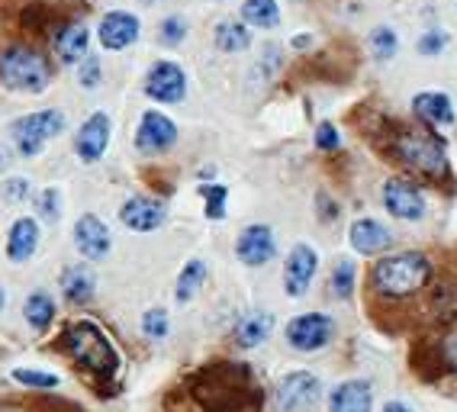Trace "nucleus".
<instances>
[{
  "label": "nucleus",
  "instance_id": "f257e3e1",
  "mask_svg": "<svg viewBox=\"0 0 457 412\" xmlns=\"http://www.w3.org/2000/svg\"><path fill=\"white\" fill-rule=\"evenodd\" d=\"M435 264L425 251H396V255L377 258L370 268V293L386 303L419 297L432 284Z\"/></svg>",
  "mask_w": 457,
  "mask_h": 412
},
{
  "label": "nucleus",
  "instance_id": "f03ea898",
  "mask_svg": "<svg viewBox=\"0 0 457 412\" xmlns=\"http://www.w3.org/2000/svg\"><path fill=\"white\" fill-rule=\"evenodd\" d=\"M393 155L403 168L425 177V181H448L451 177V158L448 145L441 136H435L428 126H409L393 136Z\"/></svg>",
  "mask_w": 457,
  "mask_h": 412
},
{
  "label": "nucleus",
  "instance_id": "7ed1b4c3",
  "mask_svg": "<svg viewBox=\"0 0 457 412\" xmlns=\"http://www.w3.org/2000/svg\"><path fill=\"white\" fill-rule=\"evenodd\" d=\"M52 84V62L29 42H13L0 49V87L13 94H46Z\"/></svg>",
  "mask_w": 457,
  "mask_h": 412
},
{
  "label": "nucleus",
  "instance_id": "20e7f679",
  "mask_svg": "<svg viewBox=\"0 0 457 412\" xmlns=\"http://www.w3.org/2000/svg\"><path fill=\"white\" fill-rule=\"evenodd\" d=\"M62 345H65V351L81 364L84 371L97 374V377H113L120 371V355H116L113 342L94 322L87 319L71 322L65 329V335H62Z\"/></svg>",
  "mask_w": 457,
  "mask_h": 412
},
{
  "label": "nucleus",
  "instance_id": "39448f33",
  "mask_svg": "<svg viewBox=\"0 0 457 412\" xmlns=\"http://www.w3.org/2000/svg\"><path fill=\"white\" fill-rule=\"evenodd\" d=\"M65 126L68 119L62 110H36V113H26L10 123V139L23 158H36L52 139L65 132Z\"/></svg>",
  "mask_w": 457,
  "mask_h": 412
},
{
  "label": "nucleus",
  "instance_id": "423d86ee",
  "mask_svg": "<svg viewBox=\"0 0 457 412\" xmlns=\"http://www.w3.org/2000/svg\"><path fill=\"white\" fill-rule=\"evenodd\" d=\"M319 403H322V380L312 371L284 374L278 390H274L278 412H316Z\"/></svg>",
  "mask_w": 457,
  "mask_h": 412
},
{
  "label": "nucleus",
  "instance_id": "0eeeda50",
  "mask_svg": "<svg viewBox=\"0 0 457 412\" xmlns=\"http://www.w3.org/2000/svg\"><path fill=\"white\" fill-rule=\"evenodd\" d=\"M287 345L303 355H312V351H322V348L332 345L335 338V319L328 313H300L287 322Z\"/></svg>",
  "mask_w": 457,
  "mask_h": 412
},
{
  "label": "nucleus",
  "instance_id": "6e6552de",
  "mask_svg": "<svg viewBox=\"0 0 457 412\" xmlns=\"http://www.w3.org/2000/svg\"><path fill=\"white\" fill-rule=\"evenodd\" d=\"M380 200H384V210L400 219V223H419L428 213V203H425V194L416 181L409 177H390L380 190Z\"/></svg>",
  "mask_w": 457,
  "mask_h": 412
},
{
  "label": "nucleus",
  "instance_id": "1a4fd4ad",
  "mask_svg": "<svg viewBox=\"0 0 457 412\" xmlns=\"http://www.w3.org/2000/svg\"><path fill=\"white\" fill-rule=\"evenodd\" d=\"M142 91H145L148 100H155V103H180V100L187 97V75H184V68L178 62L162 58V62H155L145 71Z\"/></svg>",
  "mask_w": 457,
  "mask_h": 412
},
{
  "label": "nucleus",
  "instance_id": "9d476101",
  "mask_svg": "<svg viewBox=\"0 0 457 412\" xmlns=\"http://www.w3.org/2000/svg\"><path fill=\"white\" fill-rule=\"evenodd\" d=\"M178 145V123L171 116L158 113V110H145L136 129V149L142 155H164Z\"/></svg>",
  "mask_w": 457,
  "mask_h": 412
},
{
  "label": "nucleus",
  "instance_id": "9b49d317",
  "mask_svg": "<svg viewBox=\"0 0 457 412\" xmlns=\"http://www.w3.org/2000/svg\"><path fill=\"white\" fill-rule=\"evenodd\" d=\"M316 271H319V255L316 248L306 245V242H300V245L290 248V255H287L284 261V290L287 297H306L312 287V281H316Z\"/></svg>",
  "mask_w": 457,
  "mask_h": 412
},
{
  "label": "nucleus",
  "instance_id": "f8f14e48",
  "mask_svg": "<svg viewBox=\"0 0 457 412\" xmlns=\"http://www.w3.org/2000/svg\"><path fill=\"white\" fill-rule=\"evenodd\" d=\"M278 255V239H274V229L264 223H252L238 232L236 239V258L245 268H264L268 261H274Z\"/></svg>",
  "mask_w": 457,
  "mask_h": 412
},
{
  "label": "nucleus",
  "instance_id": "ddd939ff",
  "mask_svg": "<svg viewBox=\"0 0 457 412\" xmlns=\"http://www.w3.org/2000/svg\"><path fill=\"white\" fill-rule=\"evenodd\" d=\"M110 136H113V123L106 113H90L87 119L81 123L78 136H74V155L81 158L84 165H94L106 155L110 149Z\"/></svg>",
  "mask_w": 457,
  "mask_h": 412
},
{
  "label": "nucleus",
  "instance_id": "4468645a",
  "mask_svg": "<svg viewBox=\"0 0 457 412\" xmlns=\"http://www.w3.org/2000/svg\"><path fill=\"white\" fill-rule=\"evenodd\" d=\"M142 36V20L129 10H110L104 13L97 26V39L106 52H123L129 49L132 42H139Z\"/></svg>",
  "mask_w": 457,
  "mask_h": 412
},
{
  "label": "nucleus",
  "instance_id": "2eb2a0df",
  "mask_svg": "<svg viewBox=\"0 0 457 412\" xmlns=\"http://www.w3.org/2000/svg\"><path fill=\"white\" fill-rule=\"evenodd\" d=\"M168 219V206L158 197H145V194H136V197L123 200L120 206V223L129 232H155Z\"/></svg>",
  "mask_w": 457,
  "mask_h": 412
},
{
  "label": "nucleus",
  "instance_id": "dca6fc26",
  "mask_svg": "<svg viewBox=\"0 0 457 412\" xmlns=\"http://www.w3.org/2000/svg\"><path fill=\"white\" fill-rule=\"evenodd\" d=\"M74 248L81 251L87 261H104L110 255V248H113V235L106 229V223L100 216L94 213H84L78 223H74Z\"/></svg>",
  "mask_w": 457,
  "mask_h": 412
},
{
  "label": "nucleus",
  "instance_id": "f3484780",
  "mask_svg": "<svg viewBox=\"0 0 457 412\" xmlns=\"http://www.w3.org/2000/svg\"><path fill=\"white\" fill-rule=\"evenodd\" d=\"M412 116L422 126H428V129H445V126L457 123L454 100L445 91H419L412 97Z\"/></svg>",
  "mask_w": 457,
  "mask_h": 412
},
{
  "label": "nucleus",
  "instance_id": "a211bd4d",
  "mask_svg": "<svg viewBox=\"0 0 457 412\" xmlns=\"http://www.w3.org/2000/svg\"><path fill=\"white\" fill-rule=\"evenodd\" d=\"M348 242H352V248L358 251V255H384V251H390L393 248V232L386 229L380 219H370V216H361V219H354L352 229H348Z\"/></svg>",
  "mask_w": 457,
  "mask_h": 412
},
{
  "label": "nucleus",
  "instance_id": "6ab92c4d",
  "mask_svg": "<svg viewBox=\"0 0 457 412\" xmlns=\"http://www.w3.org/2000/svg\"><path fill=\"white\" fill-rule=\"evenodd\" d=\"M328 412H374V383L364 377L342 380L328 393Z\"/></svg>",
  "mask_w": 457,
  "mask_h": 412
},
{
  "label": "nucleus",
  "instance_id": "aec40b11",
  "mask_svg": "<svg viewBox=\"0 0 457 412\" xmlns=\"http://www.w3.org/2000/svg\"><path fill=\"white\" fill-rule=\"evenodd\" d=\"M90 49V29L81 20H71V23L58 26L55 36H52V52L62 65H78L81 58H87Z\"/></svg>",
  "mask_w": 457,
  "mask_h": 412
},
{
  "label": "nucleus",
  "instance_id": "412c9836",
  "mask_svg": "<svg viewBox=\"0 0 457 412\" xmlns=\"http://www.w3.org/2000/svg\"><path fill=\"white\" fill-rule=\"evenodd\" d=\"M39 248V223L33 216H20L7 232V258L13 264H26Z\"/></svg>",
  "mask_w": 457,
  "mask_h": 412
},
{
  "label": "nucleus",
  "instance_id": "4be33fe9",
  "mask_svg": "<svg viewBox=\"0 0 457 412\" xmlns=\"http://www.w3.org/2000/svg\"><path fill=\"white\" fill-rule=\"evenodd\" d=\"M94 293H97V277L87 264H74L62 274V297L71 306H87Z\"/></svg>",
  "mask_w": 457,
  "mask_h": 412
},
{
  "label": "nucleus",
  "instance_id": "5701e85b",
  "mask_svg": "<svg viewBox=\"0 0 457 412\" xmlns=\"http://www.w3.org/2000/svg\"><path fill=\"white\" fill-rule=\"evenodd\" d=\"M274 332V316L270 313H248L236 322V329H232V338H236L238 348H258L264 345Z\"/></svg>",
  "mask_w": 457,
  "mask_h": 412
},
{
  "label": "nucleus",
  "instance_id": "b1692460",
  "mask_svg": "<svg viewBox=\"0 0 457 412\" xmlns=\"http://www.w3.org/2000/svg\"><path fill=\"white\" fill-rule=\"evenodd\" d=\"M212 42L216 49L226 52V55H238L252 45V29H248L242 20H222L216 29H212Z\"/></svg>",
  "mask_w": 457,
  "mask_h": 412
},
{
  "label": "nucleus",
  "instance_id": "393cba45",
  "mask_svg": "<svg viewBox=\"0 0 457 412\" xmlns=\"http://www.w3.org/2000/svg\"><path fill=\"white\" fill-rule=\"evenodd\" d=\"M206 274H210V268H206L204 258H190L184 268H180L178 274V284H174V300L178 303H190V300L200 293V287L206 284Z\"/></svg>",
  "mask_w": 457,
  "mask_h": 412
},
{
  "label": "nucleus",
  "instance_id": "a878e982",
  "mask_svg": "<svg viewBox=\"0 0 457 412\" xmlns=\"http://www.w3.org/2000/svg\"><path fill=\"white\" fill-rule=\"evenodd\" d=\"M23 316L29 322V329L33 332H46L55 322V300H52L49 290H33L29 297H26L23 306Z\"/></svg>",
  "mask_w": 457,
  "mask_h": 412
},
{
  "label": "nucleus",
  "instance_id": "bb28decb",
  "mask_svg": "<svg viewBox=\"0 0 457 412\" xmlns=\"http://www.w3.org/2000/svg\"><path fill=\"white\" fill-rule=\"evenodd\" d=\"M242 23L248 29H274V26H280L278 0H245L242 4Z\"/></svg>",
  "mask_w": 457,
  "mask_h": 412
},
{
  "label": "nucleus",
  "instance_id": "cd10ccee",
  "mask_svg": "<svg viewBox=\"0 0 457 412\" xmlns=\"http://www.w3.org/2000/svg\"><path fill=\"white\" fill-rule=\"evenodd\" d=\"M354 281H358V264L352 258H338L332 268V277H328V287H332L335 300H352Z\"/></svg>",
  "mask_w": 457,
  "mask_h": 412
},
{
  "label": "nucleus",
  "instance_id": "c85d7f7f",
  "mask_svg": "<svg viewBox=\"0 0 457 412\" xmlns=\"http://www.w3.org/2000/svg\"><path fill=\"white\" fill-rule=\"evenodd\" d=\"M428 309H432L435 319L451 322L457 319V287L454 284H438L428 297Z\"/></svg>",
  "mask_w": 457,
  "mask_h": 412
},
{
  "label": "nucleus",
  "instance_id": "c756f323",
  "mask_svg": "<svg viewBox=\"0 0 457 412\" xmlns=\"http://www.w3.org/2000/svg\"><path fill=\"white\" fill-rule=\"evenodd\" d=\"M368 42H370V55H374L377 62H390V58L400 52V36L393 33L390 26H377Z\"/></svg>",
  "mask_w": 457,
  "mask_h": 412
},
{
  "label": "nucleus",
  "instance_id": "7c9ffc66",
  "mask_svg": "<svg viewBox=\"0 0 457 412\" xmlns=\"http://www.w3.org/2000/svg\"><path fill=\"white\" fill-rule=\"evenodd\" d=\"M200 197H204L206 219H212V223H220L222 216H226L228 187H222V184H204V187H200Z\"/></svg>",
  "mask_w": 457,
  "mask_h": 412
},
{
  "label": "nucleus",
  "instance_id": "2f4dec72",
  "mask_svg": "<svg viewBox=\"0 0 457 412\" xmlns=\"http://www.w3.org/2000/svg\"><path fill=\"white\" fill-rule=\"evenodd\" d=\"M13 380L29 390H55L62 380L52 371H39V367H13Z\"/></svg>",
  "mask_w": 457,
  "mask_h": 412
},
{
  "label": "nucleus",
  "instance_id": "473e14b6",
  "mask_svg": "<svg viewBox=\"0 0 457 412\" xmlns=\"http://www.w3.org/2000/svg\"><path fill=\"white\" fill-rule=\"evenodd\" d=\"M187 20L180 17V13H171V17H164L162 23H158V39H162V45H180V42L187 39Z\"/></svg>",
  "mask_w": 457,
  "mask_h": 412
},
{
  "label": "nucleus",
  "instance_id": "72a5a7b5",
  "mask_svg": "<svg viewBox=\"0 0 457 412\" xmlns=\"http://www.w3.org/2000/svg\"><path fill=\"white\" fill-rule=\"evenodd\" d=\"M168 332H171V319H168V313H164L162 306H155V309H148L142 316V335L145 338L162 342V338H168Z\"/></svg>",
  "mask_w": 457,
  "mask_h": 412
},
{
  "label": "nucleus",
  "instance_id": "f704fd0d",
  "mask_svg": "<svg viewBox=\"0 0 457 412\" xmlns=\"http://www.w3.org/2000/svg\"><path fill=\"white\" fill-rule=\"evenodd\" d=\"M36 210H39V216L46 223H58L62 219V194L55 187L42 190L39 197H36Z\"/></svg>",
  "mask_w": 457,
  "mask_h": 412
},
{
  "label": "nucleus",
  "instance_id": "c9c22d12",
  "mask_svg": "<svg viewBox=\"0 0 457 412\" xmlns=\"http://www.w3.org/2000/svg\"><path fill=\"white\" fill-rule=\"evenodd\" d=\"M448 33H441V29H428V33H422L419 36V42H416V49H419V55H425V58H435V55H441V52L448 49Z\"/></svg>",
  "mask_w": 457,
  "mask_h": 412
},
{
  "label": "nucleus",
  "instance_id": "e433bc0d",
  "mask_svg": "<svg viewBox=\"0 0 457 412\" xmlns=\"http://www.w3.org/2000/svg\"><path fill=\"white\" fill-rule=\"evenodd\" d=\"M104 81V68H100V58L87 55L78 62V84L81 87H87V91H94L97 84Z\"/></svg>",
  "mask_w": 457,
  "mask_h": 412
},
{
  "label": "nucleus",
  "instance_id": "4c0bfd02",
  "mask_svg": "<svg viewBox=\"0 0 457 412\" xmlns=\"http://www.w3.org/2000/svg\"><path fill=\"white\" fill-rule=\"evenodd\" d=\"M316 149L319 152H338L342 149V136L335 129V123H319L316 126Z\"/></svg>",
  "mask_w": 457,
  "mask_h": 412
},
{
  "label": "nucleus",
  "instance_id": "58836bf2",
  "mask_svg": "<svg viewBox=\"0 0 457 412\" xmlns=\"http://www.w3.org/2000/svg\"><path fill=\"white\" fill-rule=\"evenodd\" d=\"M4 200L7 203H23L29 194H33V184L26 181V177H10V181H4Z\"/></svg>",
  "mask_w": 457,
  "mask_h": 412
},
{
  "label": "nucleus",
  "instance_id": "ea45409f",
  "mask_svg": "<svg viewBox=\"0 0 457 412\" xmlns=\"http://www.w3.org/2000/svg\"><path fill=\"white\" fill-rule=\"evenodd\" d=\"M441 361L448 371H457V332L445 335V342H441Z\"/></svg>",
  "mask_w": 457,
  "mask_h": 412
},
{
  "label": "nucleus",
  "instance_id": "a19ab883",
  "mask_svg": "<svg viewBox=\"0 0 457 412\" xmlns=\"http://www.w3.org/2000/svg\"><path fill=\"white\" fill-rule=\"evenodd\" d=\"M316 206H319V219H322V223H332V219H338V203H332V200H328V194H319Z\"/></svg>",
  "mask_w": 457,
  "mask_h": 412
},
{
  "label": "nucleus",
  "instance_id": "79ce46f5",
  "mask_svg": "<svg viewBox=\"0 0 457 412\" xmlns=\"http://www.w3.org/2000/svg\"><path fill=\"white\" fill-rule=\"evenodd\" d=\"M384 412H416L409 403H403V400H390V403H384Z\"/></svg>",
  "mask_w": 457,
  "mask_h": 412
},
{
  "label": "nucleus",
  "instance_id": "37998d69",
  "mask_svg": "<svg viewBox=\"0 0 457 412\" xmlns=\"http://www.w3.org/2000/svg\"><path fill=\"white\" fill-rule=\"evenodd\" d=\"M310 36H294V49H306V45H310Z\"/></svg>",
  "mask_w": 457,
  "mask_h": 412
},
{
  "label": "nucleus",
  "instance_id": "c03bdc74",
  "mask_svg": "<svg viewBox=\"0 0 457 412\" xmlns=\"http://www.w3.org/2000/svg\"><path fill=\"white\" fill-rule=\"evenodd\" d=\"M7 306V293H4V287H0V309Z\"/></svg>",
  "mask_w": 457,
  "mask_h": 412
},
{
  "label": "nucleus",
  "instance_id": "a18cd8bd",
  "mask_svg": "<svg viewBox=\"0 0 457 412\" xmlns=\"http://www.w3.org/2000/svg\"><path fill=\"white\" fill-rule=\"evenodd\" d=\"M145 4H164V0H145Z\"/></svg>",
  "mask_w": 457,
  "mask_h": 412
},
{
  "label": "nucleus",
  "instance_id": "49530a36",
  "mask_svg": "<svg viewBox=\"0 0 457 412\" xmlns=\"http://www.w3.org/2000/svg\"><path fill=\"white\" fill-rule=\"evenodd\" d=\"M0 412H17V409H0Z\"/></svg>",
  "mask_w": 457,
  "mask_h": 412
}]
</instances>
